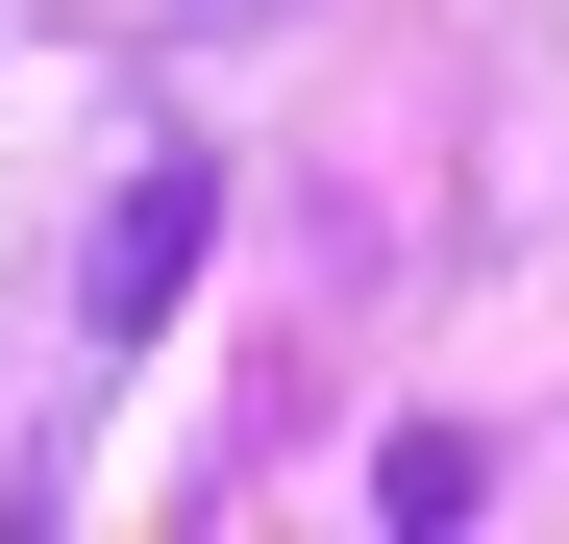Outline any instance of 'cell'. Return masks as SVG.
Segmentation results:
<instances>
[{"label":"cell","instance_id":"cell-1","mask_svg":"<svg viewBox=\"0 0 569 544\" xmlns=\"http://www.w3.org/2000/svg\"><path fill=\"white\" fill-rule=\"evenodd\" d=\"M199 223H223V173H199V149H149V173H124V223H100L74 346H149V322H173V272H199Z\"/></svg>","mask_w":569,"mask_h":544}]
</instances>
